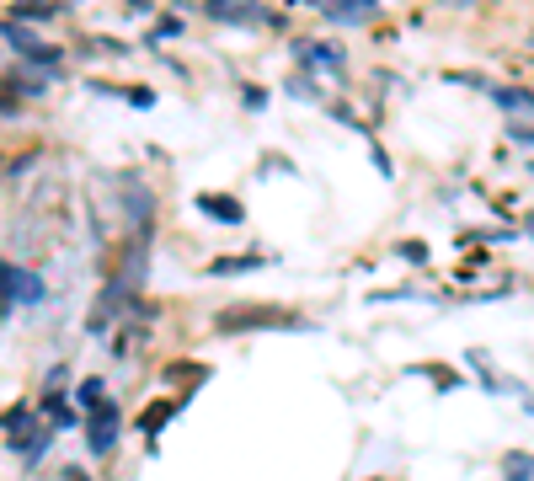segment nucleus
I'll use <instances>...</instances> for the list:
<instances>
[{"instance_id":"9d476101","label":"nucleus","mask_w":534,"mask_h":481,"mask_svg":"<svg viewBox=\"0 0 534 481\" xmlns=\"http://www.w3.org/2000/svg\"><path fill=\"white\" fill-rule=\"evenodd\" d=\"M6 81L17 86L22 97H43V91H49V70H33V65H22V70H11Z\"/></svg>"},{"instance_id":"5701e85b","label":"nucleus","mask_w":534,"mask_h":481,"mask_svg":"<svg viewBox=\"0 0 534 481\" xmlns=\"http://www.w3.org/2000/svg\"><path fill=\"white\" fill-rule=\"evenodd\" d=\"M524 230H529V236H534V214H529V225H524Z\"/></svg>"},{"instance_id":"423d86ee","label":"nucleus","mask_w":534,"mask_h":481,"mask_svg":"<svg viewBox=\"0 0 534 481\" xmlns=\"http://www.w3.org/2000/svg\"><path fill=\"white\" fill-rule=\"evenodd\" d=\"M310 6H316L326 22H337V27H358V22L380 17V6H374V0H310Z\"/></svg>"},{"instance_id":"ddd939ff","label":"nucleus","mask_w":534,"mask_h":481,"mask_svg":"<svg viewBox=\"0 0 534 481\" xmlns=\"http://www.w3.org/2000/svg\"><path fill=\"white\" fill-rule=\"evenodd\" d=\"M502 481H534V455L529 449H513V455L502 460Z\"/></svg>"},{"instance_id":"f8f14e48","label":"nucleus","mask_w":534,"mask_h":481,"mask_svg":"<svg viewBox=\"0 0 534 481\" xmlns=\"http://www.w3.org/2000/svg\"><path fill=\"white\" fill-rule=\"evenodd\" d=\"M102 391H107V385H102L97 375H86L81 385H75V407H81V412L91 417V412H97V407H107V396H102Z\"/></svg>"},{"instance_id":"dca6fc26","label":"nucleus","mask_w":534,"mask_h":481,"mask_svg":"<svg viewBox=\"0 0 534 481\" xmlns=\"http://www.w3.org/2000/svg\"><path fill=\"white\" fill-rule=\"evenodd\" d=\"M177 33H182V17H155L150 43H166V38H177Z\"/></svg>"},{"instance_id":"0eeeda50","label":"nucleus","mask_w":534,"mask_h":481,"mask_svg":"<svg viewBox=\"0 0 534 481\" xmlns=\"http://www.w3.org/2000/svg\"><path fill=\"white\" fill-rule=\"evenodd\" d=\"M123 204H129V220H134V241H150V214H155V198L139 177L123 182Z\"/></svg>"},{"instance_id":"9b49d317","label":"nucleus","mask_w":534,"mask_h":481,"mask_svg":"<svg viewBox=\"0 0 534 481\" xmlns=\"http://www.w3.org/2000/svg\"><path fill=\"white\" fill-rule=\"evenodd\" d=\"M65 6H33V0H22V6H11L6 11V22H17V27H33V22H54Z\"/></svg>"},{"instance_id":"4468645a","label":"nucleus","mask_w":534,"mask_h":481,"mask_svg":"<svg viewBox=\"0 0 534 481\" xmlns=\"http://www.w3.org/2000/svg\"><path fill=\"white\" fill-rule=\"evenodd\" d=\"M38 412H49L54 428H75V412L65 407V396H59V391H43V407Z\"/></svg>"},{"instance_id":"f3484780","label":"nucleus","mask_w":534,"mask_h":481,"mask_svg":"<svg viewBox=\"0 0 534 481\" xmlns=\"http://www.w3.org/2000/svg\"><path fill=\"white\" fill-rule=\"evenodd\" d=\"M492 97L502 107H513V113H518V107H529V113H534V91H492Z\"/></svg>"},{"instance_id":"39448f33","label":"nucleus","mask_w":534,"mask_h":481,"mask_svg":"<svg viewBox=\"0 0 534 481\" xmlns=\"http://www.w3.org/2000/svg\"><path fill=\"white\" fill-rule=\"evenodd\" d=\"M209 22H225V27H257V22H273V11L262 6H246V0H209V6H198Z\"/></svg>"},{"instance_id":"6e6552de","label":"nucleus","mask_w":534,"mask_h":481,"mask_svg":"<svg viewBox=\"0 0 534 481\" xmlns=\"http://www.w3.org/2000/svg\"><path fill=\"white\" fill-rule=\"evenodd\" d=\"M198 214H209L214 225H241L246 220V204L230 193H198Z\"/></svg>"},{"instance_id":"f03ea898","label":"nucleus","mask_w":534,"mask_h":481,"mask_svg":"<svg viewBox=\"0 0 534 481\" xmlns=\"http://www.w3.org/2000/svg\"><path fill=\"white\" fill-rule=\"evenodd\" d=\"M219 332H294L305 327L294 310H273V305H241V310H225V316L214 321Z\"/></svg>"},{"instance_id":"1a4fd4ad","label":"nucleus","mask_w":534,"mask_h":481,"mask_svg":"<svg viewBox=\"0 0 534 481\" xmlns=\"http://www.w3.org/2000/svg\"><path fill=\"white\" fill-rule=\"evenodd\" d=\"M257 268H267L257 252H246V257H214L209 262V278H235V273H257Z\"/></svg>"},{"instance_id":"7ed1b4c3","label":"nucleus","mask_w":534,"mask_h":481,"mask_svg":"<svg viewBox=\"0 0 534 481\" xmlns=\"http://www.w3.org/2000/svg\"><path fill=\"white\" fill-rule=\"evenodd\" d=\"M118 433H123V407H118V401H107V407H97L86 417V449H91V455H113Z\"/></svg>"},{"instance_id":"6ab92c4d","label":"nucleus","mask_w":534,"mask_h":481,"mask_svg":"<svg viewBox=\"0 0 534 481\" xmlns=\"http://www.w3.org/2000/svg\"><path fill=\"white\" fill-rule=\"evenodd\" d=\"M289 97H316V81H310V75H294V81H289Z\"/></svg>"},{"instance_id":"20e7f679","label":"nucleus","mask_w":534,"mask_h":481,"mask_svg":"<svg viewBox=\"0 0 534 481\" xmlns=\"http://www.w3.org/2000/svg\"><path fill=\"white\" fill-rule=\"evenodd\" d=\"M289 54H294V65H300V70H326V75L348 70V54L332 49V43H321V38H294Z\"/></svg>"},{"instance_id":"2eb2a0df","label":"nucleus","mask_w":534,"mask_h":481,"mask_svg":"<svg viewBox=\"0 0 534 481\" xmlns=\"http://www.w3.org/2000/svg\"><path fill=\"white\" fill-rule=\"evenodd\" d=\"M107 91V97H123V102H134V107H155V91L150 86H97Z\"/></svg>"},{"instance_id":"f257e3e1","label":"nucleus","mask_w":534,"mask_h":481,"mask_svg":"<svg viewBox=\"0 0 534 481\" xmlns=\"http://www.w3.org/2000/svg\"><path fill=\"white\" fill-rule=\"evenodd\" d=\"M43 300H49V284H43L33 268H22V262H0V316H17V310L43 305Z\"/></svg>"},{"instance_id":"a211bd4d","label":"nucleus","mask_w":534,"mask_h":481,"mask_svg":"<svg viewBox=\"0 0 534 481\" xmlns=\"http://www.w3.org/2000/svg\"><path fill=\"white\" fill-rule=\"evenodd\" d=\"M171 412H177V401H161V407H150V412H145V423H139V428H145V433H155V428H161Z\"/></svg>"},{"instance_id":"412c9836","label":"nucleus","mask_w":534,"mask_h":481,"mask_svg":"<svg viewBox=\"0 0 534 481\" xmlns=\"http://www.w3.org/2000/svg\"><path fill=\"white\" fill-rule=\"evenodd\" d=\"M241 102H246V107H257V113H262V107H267V91H262V86H241Z\"/></svg>"},{"instance_id":"4be33fe9","label":"nucleus","mask_w":534,"mask_h":481,"mask_svg":"<svg viewBox=\"0 0 534 481\" xmlns=\"http://www.w3.org/2000/svg\"><path fill=\"white\" fill-rule=\"evenodd\" d=\"M65 481H91V476L81 471V465H65Z\"/></svg>"},{"instance_id":"aec40b11","label":"nucleus","mask_w":534,"mask_h":481,"mask_svg":"<svg viewBox=\"0 0 534 481\" xmlns=\"http://www.w3.org/2000/svg\"><path fill=\"white\" fill-rule=\"evenodd\" d=\"M513 145H524V150H534V123H513Z\"/></svg>"}]
</instances>
